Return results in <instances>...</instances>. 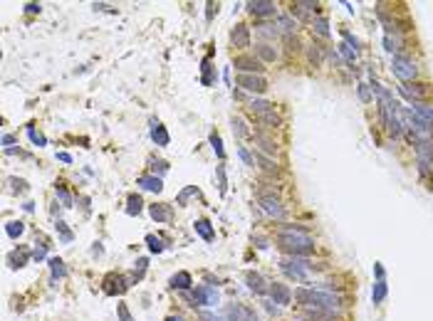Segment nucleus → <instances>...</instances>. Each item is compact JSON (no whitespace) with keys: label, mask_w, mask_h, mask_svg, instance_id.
I'll list each match as a JSON object with an SVG mask.
<instances>
[{"label":"nucleus","mask_w":433,"mask_h":321,"mask_svg":"<svg viewBox=\"0 0 433 321\" xmlns=\"http://www.w3.org/2000/svg\"><path fill=\"white\" fill-rule=\"evenodd\" d=\"M277 247L287 252L290 257H309L317 250L314 240L309 237L307 227L302 225H282L277 232Z\"/></svg>","instance_id":"nucleus-1"},{"label":"nucleus","mask_w":433,"mask_h":321,"mask_svg":"<svg viewBox=\"0 0 433 321\" xmlns=\"http://www.w3.org/2000/svg\"><path fill=\"white\" fill-rule=\"evenodd\" d=\"M295 299L300 307L309 309H324V312H332V314H339L344 309V299L334 292H322V289H314V287H300L295 292Z\"/></svg>","instance_id":"nucleus-2"},{"label":"nucleus","mask_w":433,"mask_h":321,"mask_svg":"<svg viewBox=\"0 0 433 321\" xmlns=\"http://www.w3.org/2000/svg\"><path fill=\"white\" fill-rule=\"evenodd\" d=\"M312 265L314 262H309V257H285L280 260V272L292 282H307V272L312 269Z\"/></svg>","instance_id":"nucleus-3"},{"label":"nucleus","mask_w":433,"mask_h":321,"mask_svg":"<svg viewBox=\"0 0 433 321\" xmlns=\"http://www.w3.org/2000/svg\"><path fill=\"white\" fill-rule=\"evenodd\" d=\"M391 72L401 82H416L419 79V64L409 54H394L391 57Z\"/></svg>","instance_id":"nucleus-4"},{"label":"nucleus","mask_w":433,"mask_h":321,"mask_svg":"<svg viewBox=\"0 0 433 321\" xmlns=\"http://www.w3.org/2000/svg\"><path fill=\"white\" fill-rule=\"evenodd\" d=\"M399 94L409 102V107L411 104H424L431 97V84H426V82H401Z\"/></svg>","instance_id":"nucleus-5"},{"label":"nucleus","mask_w":433,"mask_h":321,"mask_svg":"<svg viewBox=\"0 0 433 321\" xmlns=\"http://www.w3.org/2000/svg\"><path fill=\"white\" fill-rule=\"evenodd\" d=\"M193 302H196V307H213L216 309L220 304V294L213 284H198L193 289Z\"/></svg>","instance_id":"nucleus-6"},{"label":"nucleus","mask_w":433,"mask_h":321,"mask_svg":"<svg viewBox=\"0 0 433 321\" xmlns=\"http://www.w3.org/2000/svg\"><path fill=\"white\" fill-rule=\"evenodd\" d=\"M233 67L240 72V74H262L265 72V64L255 57V54H238L233 59Z\"/></svg>","instance_id":"nucleus-7"},{"label":"nucleus","mask_w":433,"mask_h":321,"mask_svg":"<svg viewBox=\"0 0 433 321\" xmlns=\"http://www.w3.org/2000/svg\"><path fill=\"white\" fill-rule=\"evenodd\" d=\"M238 87L250 92V94H265L267 92V79L262 74H238Z\"/></svg>","instance_id":"nucleus-8"},{"label":"nucleus","mask_w":433,"mask_h":321,"mask_svg":"<svg viewBox=\"0 0 433 321\" xmlns=\"http://www.w3.org/2000/svg\"><path fill=\"white\" fill-rule=\"evenodd\" d=\"M260 208H262L265 215H270V217H275V220H280V222L287 217V210H285L282 200L275 198V195H260Z\"/></svg>","instance_id":"nucleus-9"},{"label":"nucleus","mask_w":433,"mask_h":321,"mask_svg":"<svg viewBox=\"0 0 433 321\" xmlns=\"http://www.w3.org/2000/svg\"><path fill=\"white\" fill-rule=\"evenodd\" d=\"M225 321H260L257 314L250 309V307H243V304H230L228 312H225Z\"/></svg>","instance_id":"nucleus-10"},{"label":"nucleus","mask_w":433,"mask_h":321,"mask_svg":"<svg viewBox=\"0 0 433 321\" xmlns=\"http://www.w3.org/2000/svg\"><path fill=\"white\" fill-rule=\"evenodd\" d=\"M267 294H270V299H272L275 304H280V307H287V304L292 302L290 287H287V284H280V282H272V284L267 287Z\"/></svg>","instance_id":"nucleus-11"},{"label":"nucleus","mask_w":433,"mask_h":321,"mask_svg":"<svg viewBox=\"0 0 433 321\" xmlns=\"http://www.w3.org/2000/svg\"><path fill=\"white\" fill-rule=\"evenodd\" d=\"M247 12L255 17H270V15H277V5L272 0H252L247 2Z\"/></svg>","instance_id":"nucleus-12"},{"label":"nucleus","mask_w":433,"mask_h":321,"mask_svg":"<svg viewBox=\"0 0 433 321\" xmlns=\"http://www.w3.org/2000/svg\"><path fill=\"white\" fill-rule=\"evenodd\" d=\"M245 284H247V289L250 292H255V294H267V282H265V277L260 274V272H255V269H250V272H245Z\"/></svg>","instance_id":"nucleus-13"},{"label":"nucleus","mask_w":433,"mask_h":321,"mask_svg":"<svg viewBox=\"0 0 433 321\" xmlns=\"http://www.w3.org/2000/svg\"><path fill=\"white\" fill-rule=\"evenodd\" d=\"M126 287H129V279L122 277V274H107L104 277V292L107 294H122V292H126Z\"/></svg>","instance_id":"nucleus-14"},{"label":"nucleus","mask_w":433,"mask_h":321,"mask_svg":"<svg viewBox=\"0 0 433 321\" xmlns=\"http://www.w3.org/2000/svg\"><path fill=\"white\" fill-rule=\"evenodd\" d=\"M230 40H233V45L240 47V50L250 47V27H247L245 22H238V25L230 30Z\"/></svg>","instance_id":"nucleus-15"},{"label":"nucleus","mask_w":433,"mask_h":321,"mask_svg":"<svg viewBox=\"0 0 433 321\" xmlns=\"http://www.w3.org/2000/svg\"><path fill=\"white\" fill-rule=\"evenodd\" d=\"M136 185H139L141 190H149V193H161V190H164V180H161V175H154V173H149V175H139V178H136Z\"/></svg>","instance_id":"nucleus-16"},{"label":"nucleus","mask_w":433,"mask_h":321,"mask_svg":"<svg viewBox=\"0 0 433 321\" xmlns=\"http://www.w3.org/2000/svg\"><path fill=\"white\" fill-rule=\"evenodd\" d=\"M255 144L260 146V154H265V156H275L277 149H280L277 141H275L272 136H267L265 131H257V134H255Z\"/></svg>","instance_id":"nucleus-17"},{"label":"nucleus","mask_w":433,"mask_h":321,"mask_svg":"<svg viewBox=\"0 0 433 321\" xmlns=\"http://www.w3.org/2000/svg\"><path fill=\"white\" fill-rule=\"evenodd\" d=\"M255 32H257V37H262L265 42L277 40V37L282 35V30H280V25H277V22H260V25L255 27Z\"/></svg>","instance_id":"nucleus-18"},{"label":"nucleus","mask_w":433,"mask_h":321,"mask_svg":"<svg viewBox=\"0 0 433 321\" xmlns=\"http://www.w3.org/2000/svg\"><path fill=\"white\" fill-rule=\"evenodd\" d=\"M151 141L156 144V146H169V141H171V136H169V131H166V126L161 124V121H151Z\"/></svg>","instance_id":"nucleus-19"},{"label":"nucleus","mask_w":433,"mask_h":321,"mask_svg":"<svg viewBox=\"0 0 433 321\" xmlns=\"http://www.w3.org/2000/svg\"><path fill=\"white\" fill-rule=\"evenodd\" d=\"M255 57H257L262 64H267V62H275V59H277V50H275L270 42H257V45H255Z\"/></svg>","instance_id":"nucleus-20"},{"label":"nucleus","mask_w":433,"mask_h":321,"mask_svg":"<svg viewBox=\"0 0 433 321\" xmlns=\"http://www.w3.org/2000/svg\"><path fill=\"white\" fill-rule=\"evenodd\" d=\"M171 289H179V292H188L191 289V284H193V279H191V274L188 272H176L174 277H171Z\"/></svg>","instance_id":"nucleus-21"},{"label":"nucleus","mask_w":433,"mask_h":321,"mask_svg":"<svg viewBox=\"0 0 433 321\" xmlns=\"http://www.w3.org/2000/svg\"><path fill=\"white\" fill-rule=\"evenodd\" d=\"M149 215H151L156 222H169V220H171V210H169V205H164V203L149 205Z\"/></svg>","instance_id":"nucleus-22"},{"label":"nucleus","mask_w":433,"mask_h":321,"mask_svg":"<svg viewBox=\"0 0 433 321\" xmlns=\"http://www.w3.org/2000/svg\"><path fill=\"white\" fill-rule=\"evenodd\" d=\"M277 25H280V30H282V35H295L297 32V20L290 15V12H282V15H277Z\"/></svg>","instance_id":"nucleus-23"},{"label":"nucleus","mask_w":433,"mask_h":321,"mask_svg":"<svg viewBox=\"0 0 433 321\" xmlns=\"http://www.w3.org/2000/svg\"><path fill=\"white\" fill-rule=\"evenodd\" d=\"M255 163H260V168L265 170V173H270V175H275V173H280V165H277V160L270 159V156H265V154H255Z\"/></svg>","instance_id":"nucleus-24"},{"label":"nucleus","mask_w":433,"mask_h":321,"mask_svg":"<svg viewBox=\"0 0 433 321\" xmlns=\"http://www.w3.org/2000/svg\"><path fill=\"white\" fill-rule=\"evenodd\" d=\"M247 109L255 114V116H260V114H265V111H270V109H275V104L272 102H267V99H250L247 102Z\"/></svg>","instance_id":"nucleus-25"},{"label":"nucleus","mask_w":433,"mask_h":321,"mask_svg":"<svg viewBox=\"0 0 433 321\" xmlns=\"http://www.w3.org/2000/svg\"><path fill=\"white\" fill-rule=\"evenodd\" d=\"M401 47L404 42L399 40V35H384V50L394 57V54H401Z\"/></svg>","instance_id":"nucleus-26"},{"label":"nucleus","mask_w":433,"mask_h":321,"mask_svg":"<svg viewBox=\"0 0 433 321\" xmlns=\"http://www.w3.org/2000/svg\"><path fill=\"white\" fill-rule=\"evenodd\" d=\"M260 124H265L267 129H277L280 124H282V119H280V114L275 111V109H270V111H265V114H260V116H255Z\"/></svg>","instance_id":"nucleus-27"},{"label":"nucleus","mask_w":433,"mask_h":321,"mask_svg":"<svg viewBox=\"0 0 433 321\" xmlns=\"http://www.w3.org/2000/svg\"><path fill=\"white\" fill-rule=\"evenodd\" d=\"M193 227H196V232H198L203 240H208V242H211V240H216V230L211 227V222H208V220H196V222H193Z\"/></svg>","instance_id":"nucleus-28"},{"label":"nucleus","mask_w":433,"mask_h":321,"mask_svg":"<svg viewBox=\"0 0 433 321\" xmlns=\"http://www.w3.org/2000/svg\"><path fill=\"white\" fill-rule=\"evenodd\" d=\"M27 257H32V252H30L27 247H20V252H12V255H10V267H12V269H20V267H25Z\"/></svg>","instance_id":"nucleus-29"},{"label":"nucleus","mask_w":433,"mask_h":321,"mask_svg":"<svg viewBox=\"0 0 433 321\" xmlns=\"http://www.w3.org/2000/svg\"><path fill=\"white\" fill-rule=\"evenodd\" d=\"M386 294H389V287H386V279H381V282H376L374 289H371V302H374V304H381V302L386 299Z\"/></svg>","instance_id":"nucleus-30"},{"label":"nucleus","mask_w":433,"mask_h":321,"mask_svg":"<svg viewBox=\"0 0 433 321\" xmlns=\"http://www.w3.org/2000/svg\"><path fill=\"white\" fill-rule=\"evenodd\" d=\"M55 195L60 198V203H62V208H72V203H74V198L69 195V190L64 188V183H57V185H55Z\"/></svg>","instance_id":"nucleus-31"},{"label":"nucleus","mask_w":433,"mask_h":321,"mask_svg":"<svg viewBox=\"0 0 433 321\" xmlns=\"http://www.w3.org/2000/svg\"><path fill=\"white\" fill-rule=\"evenodd\" d=\"M50 272H52V277H55V279L67 277V267H64V262H62L60 257H50Z\"/></svg>","instance_id":"nucleus-32"},{"label":"nucleus","mask_w":433,"mask_h":321,"mask_svg":"<svg viewBox=\"0 0 433 321\" xmlns=\"http://www.w3.org/2000/svg\"><path fill=\"white\" fill-rule=\"evenodd\" d=\"M324 47H319V45H309V50H307V57H309V62L317 67V64H322L324 62Z\"/></svg>","instance_id":"nucleus-33"},{"label":"nucleus","mask_w":433,"mask_h":321,"mask_svg":"<svg viewBox=\"0 0 433 321\" xmlns=\"http://www.w3.org/2000/svg\"><path fill=\"white\" fill-rule=\"evenodd\" d=\"M312 30L319 35V37H329L332 32H329V22H327V17H314L312 20Z\"/></svg>","instance_id":"nucleus-34"},{"label":"nucleus","mask_w":433,"mask_h":321,"mask_svg":"<svg viewBox=\"0 0 433 321\" xmlns=\"http://www.w3.org/2000/svg\"><path fill=\"white\" fill-rule=\"evenodd\" d=\"M141 210H144V200L139 195H129V200H126V215H139Z\"/></svg>","instance_id":"nucleus-35"},{"label":"nucleus","mask_w":433,"mask_h":321,"mask_svg":"<svg viewBox=\"0 0 433 321\" xmlns=\"http://www.w3.org/2000/svg\"><path fill=\"white\" fill-rule=\"evenodd\" d=\"M230 124H233V134H235V139H245L250 131H247V126H245V121L240 119V116H233L230 119Z\"/></svg>","instance_id":"nucleus-36"},{"label":"nucleus","mask_w":433,"mask_h":321,"mask_svg":"<svg viewBox=\"0 0 433 321\" xmlns=\"http://www.w3.org/2000/svg\"><path fill=\"white\" fill-rule=\"evenodd\" d=\"M337 47H339V54L347 59V64H349V67H354V62H357V52H354V50H352L347 42H339Z\"/></svg>","instance_id":"nucleus-37"},{"label":"nucleus","mask_w":433,"mask_h":321,"mask_svg":"<svg viewBox=\"0 0 433 321\" xmlns=\"http://www.w3.org/2000/svg\"><path fill=\"white\" fill-rule=\"evenodd\" d=\"M5 232H7V237L17 240V237L25 232V225H22L20 220H12V222H7V225H5Z\"/></svg>","instance_id":"nucleus-38"},{"label":"nucleus","mask_w":433,"mask_h":321,"mask_svg":"<svg viewBox=\"0 0 433 321\" xmlns=\"http://www.w3.org/2000/svg\"><path fill=\"white\" fill-rule=\"evenodd\" d=\"M146 245H149V250L154 252V255H159V252H164V240L161 237H156V235H146Z\"/></svg>","instance_id":"nucleus-39"},{"label":"nucleus","mask_w":433,"mask_h":321,"mask_svg":"<svg viewBox=\"0 0 433 321\" xmlns=\"http://www.w3.org/2000/svg\"><path fill=\"white\" fill-rule=\"evenodd\" d=\"M357 94H359V99H362L364 104H369V102L374 99V94H371V87H369V84H364V82H359V84H357Z\"/></svg>","instance_id":"nucleus-40"},{"label":"nucleus","mask_w":433,"mask_h":321,"mask_svg":"<svg viewBox=\"0 0 433 321\" xmlns=\"http://www.w3.org/2000/svg\"><path fill=\"white\" fill-rule=\"evenodd\" d=\"M211 146H213V151H216L218 159H225V149H223V141H220V136H218L216 131L211 134Z\"/></svg>","instance_id":"nucleus-41"},{"label":"nucleus","mask_w":433,"mask_h":321,"mask_svg":"<svg viewBox=\"0 0 433 321\" xmlns=\"http://www.w3.org/2000/svg\"><path fill=\"white\" fill-rule=\"evenodd\" d=\"M342 37H344V42H347V45H349V47H352L354 52L359 50V40H357V37H354V35L349 32V30H342Z\"/></svg>","instance_id":"nucleus-42"},{"label":"nucleus","mask_w":433,"mask_h":321,"mask_svg":"<svg viewBox=\"0 0 433 321\" xmlns=\"http://www.w3.org/2000/svg\"><path fill=\"white\" fill-rule=\"evenodd\" d=\"M27 136H30V141H32V144H37V146H45V144H47V139H45L42 134H37L32 126L27 129Z\"/></svg>","instance_id":"nucleus-43"},{"label":"nucleus","mask_w":433,"mask_h":321,"mask_svg":"<svg viewBox=\"0 0 433 321\" xmlns=\"http://www.w3.org/2000/svg\"><path fill=\"white\" fill-rule=\"evenodd\" d=\"M191 195H198V188L196 185H191V188H186L181 195H179V205H186V200L191 198Z\"/></svg>","instance_id":"nucleus-44"},{"label":"nucleus","mask_w":433,"mask_h":321,"mask_svg":"<svg viewBox=\"0 0 433 321\" xmlns=\"http://www.w3.org/2000/svg\"><path fill=\"white\" fill-rule=\"evenodd\" d=\"M57 230H60V237H62V242H69V240H72V232L67 230V225H64L62 220H57Z\"/></svg>","instance_id":"nucleus-45"},{"label":"nucleus","mask_w":433,"mask_h":321,"mask_svg":"<svg viewBox=\"0 0 433 321\" xmlns=\"http://www.w3.org/2000/svg\"><path fill=\"white\" fill-rule=\"evenodd\" d=\"M216 173H218V183H220L218 188H220V193H225V188H228V180H225V168H223V165H218Z\"/></svg>","instance_id":"nucleus-46"},{"label":"nucleus","mask_w":433,"mask_h":321,"mask_svg":"<svg viewBox=\"0 0 433 321\" xmlns=\"http://www.w3.org/2000/svg\"><path fill=\"white\" fill-rule=\"evenodd\" d=\"M117 314H119V321H134L131 314H129V309H126V304H117Z\"/></svg>","instance_id":"nucleus-47"},{"label":"nucleus","mask_w":433,"mask_h":321,"mask_svg":"<svg viewBox=\"0 0 433 321\" xmlns=\"http://www.w3.org/2000/svg\"><path fill=\"white\" fill-rule=\"evenodd\" d=\"M151 170H154V175H156V170L164 175V173L169 170V163H166V160H154V163H151Z\"/></svg>","instance_id":"nucleus-48"},{"label":"nucleus","mask_w":433,"mask_h":321,"mask_svg":"<svg viewBox=\"0 0 433 321\" xmlns=\"http://www.w3.org/2000/svg\"><path fill=\"white\" fill-rule=\"evenodd\" d=\"M238 154H240V159L245 160V165H255V159L247 154V149H243V146H240V149H238Z\"/></svg>","instance_id":"nucleus-49"},{"label":"nucleus","mask_w":433,"mask_h":321,"mask_svg":"<svg viewBox=\"0 0 433 321\" xmlns=\"http://www.w3.org/2000/svg\"><path fill=\"white\" fill-rule=\"evenodd\" d=\"M10 183L15 185V190H17V193H22V190H27V183H25L22 178H10Z\"/></svg>","instance_id":"nucleus-50"},{"label":"nucleus","mask_w":433,"mask_h":321,"mask_svg":"<svg viewBox=\"0 0 433 321\" xmlns=\"http://www.w3.org/2000/svg\"><path fill=\"white\" fill-rule=\"evenodd\" d=\"M374 274H376V282H381V279L386 277V269H384V265H381V262H376V265H374Z\"/></svg>","instance_id":"nucleus-51"},{"label":"nucleus","mask_w":433,"mask_h":321,"mask_svg":"<svg viewBox=\"0 0 433 321\" xmlns=\"http://www.w3.org/2000/svg\"><path fill=\"white\" fill-rule=\"evenodd\" d=\"M201 321H225V319L213 314V312H201Z\"/></svg>","instance_id":"nucleus-52"},{"label":"nucleus","mask_w":433,"mask_h":321,"mask_svg":"<svg viewBox=\"0 0 433 321\" xmlns=\"http://www.w3.org/2000/svg\"><path fill=\"white\" fill-rule=\"evenodd\" d=\"M45 255H47L45 245H40V247H35V250H32V260H45Z\"/></svg>","instance_id":"nucleus-53"},{"label":"nucleus","mask_w":433,"mask_h":321,"mask_svg":"<svg viewBox=\"0 0 433 321\" xmlns=\"http://www.w3.org/2000/svg\"><path fill=\"white\" fill-rule=\"evenodd\" d=\"M262 307H265V312H267V314H277V312H280V309L275 307V302H272V299H265V302H262Z\"/></svg>","instance_id":"nucleus-54"},{"label":"nucleus","mask_w":433,"mask_h":321,"mask_svg":"<svg viewBox=\"0 0 433 321\" xmlns=\"http://www.w3.org/2000/svg\"><path fill=\"white\" fill-rule=\"evenodd\" d=\"M40 10H42L40 2H27V5H25V12H30V15H35V12H40Z\"/></svg>","instance_id":"nucleus-55"},{"label":"nucleus","mask_w":433,"mask_h":321,"mask_svg":"<svg viewBox=\"0 0 433 321\" xmlns=\"http://www.w3.org/2000/svg\"><path fill=\"white\" fill-rule=\"evenodd\" d=\"M255 245H257V247H260V250H267V247H270V245H267V240H265V237H255Z\"/></svg>","instance_id":"nucleus-56"},{"label":"nucleus","mask_w":433,"mask_h":321,"mask_svg":"<svg viewBox=\"0 0 433 321\" xmlns=\"http://www.w3.org/2000/svg\"><path fill=\"white\" fill-rule=\"evenodd\" d=\"M2 144H5V146H12V144H15V136H12V134H5V136H2Z\"/></svg>","instance_id":"nucleus-57"},{"label":"nucleus","mask_w":433,"mask_h":321,"mask_svg":"<svg viewBox=\"0 0 433 321\" xmlns=\"http://www.w3.org/2000/svg\"><path fill=\"white\" fill-rule=\"evenodd\" d=\"M57 159L62 160V163H72V156H69V154H64V151H62V154H57Z\"/></svg>","instance_id":"nucleus-58"},{"label":"nucleus","mask_w":433,"mask_h":321,"mask_svg":"<svg viewBox=\"0 0 433 321\" xmlns=\"http://www.w3.org/2000/svg\"><path fill=\"white\" fill-rule=\"evenodd\" d=\"M22 208H25V210H27V213H32V210H35V203H25V205H22Z\"/></svg>","instance_id":"nucleus-59"},{"label":"nucleus","mask_w":433,"mask_h":321,"mask_svg":"<svg viewBox=\"0 0 433 321\" xmlns=\"http://www.w3.org/2000/svg\"><path fill=\"white\" fill-rule=\"evenodd\" d=\"M166 321H186V319H184V317H174V314H171V317H166Z\"/></svg>","instance_id":"nucleus-60"},{"label":"nucleus","mask_w":433,"mask_h":321,"mask_svg":"<svg viewBox=\"0 0 433 321\" xmlns=\"http://www.w3.org/2000/svg\"><path fill=\"white\" fill-rule=\"evenodd\" d=\"M324 321H337V317H332V319H324Z\"/></svg>","instance_id":"nucleus-61"}]
</instances>
